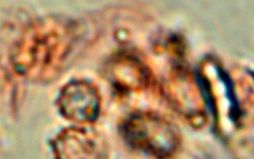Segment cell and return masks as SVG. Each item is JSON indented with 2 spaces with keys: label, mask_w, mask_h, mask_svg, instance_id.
Masks as SVG:
<instances>
[{
  "label": "cell",
  "mask_w": 254,
  "mask_h": 159,
  "mask_svg": "<svg viewBox=\"0 0 254 159\" xmlns=\"http://www.w3.org/2000/svg\"><path fill=\"white\" fill-rule=\"evenodd\" d=\"M59 159H103L107 158L105 143L97 134L69 127L61 131L52 143Z\"/></svg>",
  "instance_id": "obj_5"
},
{
  "label": "cell",
  "mask_w": 254,
  "mask_h": 159,
  "mask_svg": "<svg viewBox=\"0 0 254 159\" xmlns=\"http://www.w3.org/2000/svg\"><path fill=\"white\" fill-rule=\"evenodd\" d=\"M104 73L113 89L123 95L140 93L147 87L150 79L147 67L136 57L126 53L110 57Z\"/></svg>",
  "instance_id": "obj_4"
},
{
  "label": "cell",
  "mask_w": 254,
  "mask_h": 159,
  "mask_svg": "<svg viewBox=\"0 0 254 159\" xmlns=\"http://www.w3.org/2000/svg\"><path fill=\"white\" fill-rule=\"evenodd\" d=\"M12 52L15 70L32 80H42L52 75L64 57L55 34L40 27L27 29Z\"/></svg>",
  "instance_id": "obj_2"
},
{
  "label": "cell",
  "mask_w": 254,
  "mask_h": 159,
  "mask_svg": "<svg viewBox=\"0 0 254 159\" xmlns=\"http://www.w3.org/2000/svg\"><path fill=\"white\" fill-rule=\"evenodd\" d=\"M101 104V96L97 89L83 81H74L67 84L58 99L61 114L66 119L80 124L96 120Z\"/></svg>",
  "instance_id": "obj_3"
},
{
  "label": "cell",
  "mask_w": 254,
  "mask_h": 159,
  "mask_svg": "<svg viewBox=\"0 0 254 159\" xmlns=\"http://www.w3.org/2000/svg\"><path fill=\"white\" fill-rule=\"evenodd\" d=\"M120 131L130 147L156 158H169L178 151L181 136L174 124L152 110L133 112L121 123Z\"/></svg>",
  "instance_id": "obj_1"
}]
</instances>
